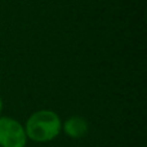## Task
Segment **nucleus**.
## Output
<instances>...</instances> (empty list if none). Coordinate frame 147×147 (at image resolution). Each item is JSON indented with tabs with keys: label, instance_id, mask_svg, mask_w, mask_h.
<instances>
[{
	"label": "nucleus",
	"instance_id": "nucleus-2",
	"mask_svg": "<svg viewBox=\"0 0 147 147\" xmlns=\"http://www.w3.org/2000/svg\"><path fill=\"white\" fill-rule=\"evenodd\" d=\"M25 127L9 116H0V147H26Z\"/></svg>",
	"mask_w": 147,
	"mask_h": 147
},
{
	"label": "nucleus",
	"instance_id": "nucleus-3",
	"mask_svg": "<svg viewBox=\"0 0 147 147\" xmlns=\"http://www.w3.org/2000/svg\"><path fill=\"white\" fill-rule=\"evenodd\" d=\"M62 130L70 138L79 140V138H83L86 136L89 130V125L84 117L74 115V116H70L69 119L65 120V123H62Z\"/></svg>",
	"mask_w": 147,
	"mask_h": 147
},
{
	"label": "nucleus",
	"instance_id": "nucleus-1",
	"mask_svg": "<svg viewBox=\"0 0 147 147\" xmlns=\"http://www.w3.org/2000/svg\"><path fill=\"white\" fill-rule=\"evenodd\" d=\"M62 130V120L58 114L52 110H39L28 116L25 124L27 140L44 143L51 142L59 136Z\"/></svg>",
	"mask_w": 147,
	"mask_h": 147
},
{
	"label": "nucleus",
	"instance_id": "nucleus-4",
	"mask_svg": "<svg viewBox=\"0 0 147 147\" xmlns=\"http://www.w3.org/2000/svg\"><path fill=\"white\" fill-rule=\"evenodd\" d=\"M3 106H4V105H3V99H1V97H0V114H1V111H3Z\"/></svg>",
	"mask_w": 147,
	"mask_h": 147
}]
</instances>
